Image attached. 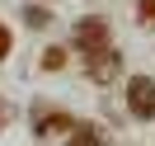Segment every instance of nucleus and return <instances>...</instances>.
I'll list each match as a JSON object with an SVG mask.
<instances>
[{
  "label": "nucleus",
  "mask_w": 155,
  "mask_h": 146,
  "mask_svg": "<svg viewBox=\"0 0 155 146\" xmlns=\"http://www.w3.org/2000/svg\"><path fill=\"white\" fill-rule=\"evenodd\" d=\"M71 47H75L80 57L113 47V24H108L104 14H85V19H75V29H71Z\"/></svg>",
  "instance_id": "1"
},
{
  "label": "nucleus",
  "mask_w": 155,
  "mask_h": 146,
  "mask_svg": "<svg viewBox=\"0 0 155 146\" xmlns=\"http://www.w3.org/2000/svg\"><path fill=\"white\" fill-rule=\"evenodd\" d=\"M24 19H28L33 29H42V24H52V10H42V5H28V10H24Z\"/></svg>",
  "instance_id": "7"
},
{
  "label": "nucleus",
  "mask_w": 155,
  "mask_h": 146,
  "mask_svg": "<svg viewBox=\"0 0 155 146\" xmlns=\"http://www.w3.org/2000/svg\"><path fill=\"white\" fill-rule=\"evenodd\" d=\"M127 113L136 123H155V80L150 76H132L127 80Z\"/></svg>",
  "instance_id": "2"
},
{
  "label": "nucleus",
  "mask_w": 155,
  "mask_h": 146,
  "mask_svg": "<svg viewBox=\"0 0 155 146\" xmlns=\"http://www.w3.org/2000/svg\"><path fill=\"white\" fill-rule=\"evenodd\" d=\"M42 66H47V71H61V66H66V47H52L47 57H42Z\"/></svg>",
  "instance_id": "8"
},
{
  "label": "nucleus",
  "mask_w": 155,
  "mask_h": 146,
  "mask_svg": "<svg viewBox=\"0 0 155 146\" xmlns=\"http://www.w3.org/2000/svg\"><path fill=\"white\" fill-rule=\"evenodd\" d=\"M66 146H104V132H99L94 123H75L66 132Z\"/></svg>",
  "instance_id": "5"
},
{
  "label": "nucleus",
  "mask_w": 155,
  "mask_h": 146,
  "mask_svg": "<svg viewBox=\"0 0 155 146\" xmlns=\"http://www.w3.org/2000/svg\"><path fill=\"white\" fill-rule=\"evenodd\" d=\"M117 71H122V52L117 47H104V52H89L85 57V76L94 80V85H108Z\"/></svg>",
  "instance_id": "3"
},
{
  "label": "nucleus",
  "mask_w": 155,
  "mask_h": 146,
  "mask_svg": "<svg viewBox=\"0 0 155 146\" xmlns=\"http://www.w3.org/2000/svg\"><path fill=\"white\" fill-rule=\"evenodd\" d=\"M136 24L141 29H155V0H136Z\"/></svg>",
  "instance_id": "6"
},
{
  "label": "nucleus",
  "mask_w": 155,
  "mask_h": 146,
  "mask_svg": "<svg viewBox=\"0 0 155 146\" xmlns=\"http://www.w3.org/2000/svg\"><path fill=\"white\" fill-rule=\"evenodd\" d=\"M10 47H14V33H10V24H0V61L10 57Z\"/></svg>",
  "instance_id": "9"
},
{
  "label": "nucleus",
  "mask_w": 155,
  "mask_h": 146,
  "mask_svg": "<svg viewBox=\"0 0 155 146\" xmlns=\"http://www.w3.org/2000/svg\"><path fill=\"white\" fill-rule=\"evenodd\" d=\"M71 127H75V118L66 113V108H47V104H33V132L38 137H52V132H71Z\"/></svg>",
  "instance_id": "4"
}]
</instances>
